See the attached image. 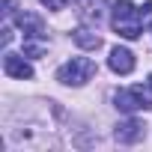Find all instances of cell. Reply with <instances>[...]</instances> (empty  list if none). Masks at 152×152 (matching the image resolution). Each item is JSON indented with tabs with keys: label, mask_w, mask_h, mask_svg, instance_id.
<instances>
[{
	"label": "cell",
	"mask_w": 152,
	"mask_h": 152,
	"mask_svg": "<svg viewBox=\"0 0 152 152\" xmlns=\"http://www.w3.org/2000/svg\"><path fill=\"white\" fill-rule=\"evenodd\" d=\"M42 6H48V9H66V3L69 0H39Z\"/></svg>",
	"instance_id": "cell-12"
},
{
	"label": "cell",
	"mask_w": 152,
	"mask_h": 152,
	"mask_svg": "<svg viewBox=\"0 0 152 152\" xmlns=\"http://www.w3.org/2000/svg\"><path fill=\"white\" fill-rule=\"evenodd\" d=\"M75 3H78L81 18H84L87 24H99V21H102V15H104V0H75Z\"/></svg>",
	"instance_id": "cell-7"
},
{
	"label": "cell",
	"mask_w": 152,
	"mask_h": 152,
	"mask_svg": "<svg viewBox=\"0 0 152 152\" xmlns=\"http://www.w3.org/2000/svg\"><path fill=\"white\" fill-rule=\"evenodd\" d=\"M140 21H143V27H152V0H146V3H143V9H140Z\"/></svg>",
	"instance_id": "cell-11"
},
{
	"label": "cell",
	"mask_w": 152,
	"mask_h": 152,
	"mask_svg": "<svg viewBox=\"0 0 152 152\" xmlns=\"http://www.w3.org/2000/svg\"><path fill=\"white\" fill-rule=\"evenodd\" d=\"M93 75H96V63L90 57H72L66 66H60L57 81L66 84V87H84Z\"/></svg>",
	"instance_id": "cell-2"
},
{
	"label": "cell",
	"mask_w": 152,
	"mask_h": 152,
	"mask_svg": "<svg viewBox=\"0 0 152 152\" xmlns=\"http://www.w3.org/2000/svg\"><path fill=\"white\" fill-rule=\"evenodd\" d=\"M146 84H149V90H152V75H149V81H146Z\"/></svg>",
	"instance_id": "cell-13"
},
{
	"label": "cell",
	"mask_w": 152,
	"mask_h": 152,
	"mask_svg": "<svg viewBox=\"0 0 152 152\" xmlns=\"http://www.w3.org/2000/svg\"><path fill=\"white\" fill-rule=\"evenodd\" d=\"M18 27L24 30V36H45V30H42V21H39L36 15H27V12H21V15H18Z\"/></svg>",
	"instance_id": "cell-10"
},
{
	"label": "cell",
	"mask_w": 152,
	"mask_h": 152,
	"mask_svg": "<svg viewBox=\"0 0 152 152\" xmlns=\"http://www.w3.org/2000/svg\"><path fill=\"white\" fill-rule=\"evenodd\" d=\"M45 51H48L45 36H24V57L39 60V57H45Z\"/></svg>",
	"instance_id": "cell-9"
},
{
	"label": "cell",
	"mask_w": 152,
	"mask_h": 152,
	"mask_svg": "<svg viewBox=\"0 0 152 152\" xmlns=\"http://www.w3.org/2000/svg\"><path fill=\"white\" fill-rule=\"evenodd\" d=\"M110 27L122 39H140V33H143L140 9H134L131 0H116L113 9H110Z\"/></svg>",
	"instance_id": "cell-1"
},
{
	"label": "cell",
	"mask_w": 152,
	"mask_h": 152,
	"mask_svg": "<svg viewBox=\"0 0 152 152\" xmlns=\"http://www.w3.org/2000/svg\"><path fill=\"white\" fill-rule=\"evenodd\" d=\"M3 72L9 78H18V81H30L33 78V66L24 57H18V54H6L3 57Z\"/></svg>",
	"instance_id": "cell-6"
},
{
	"label": "cell",
	"mask_w": 152,
	"mask_h": 152,
	"mask_svg": "<svg viewBox=\"0 0 152 152\" xmlns=\"http://www.w3.org/2000/svg\"><path fill=\"white\" fill-rule=\"evenodd\" d=\"M113 137H116V143H125V146L140 143V140L146 137V125H143V122H137V119H125V122H119V125H116Z\"/></svg>",
	"instance_id": "cell-4"
},
{
	"label": "cell",
	"mask_w": 152,
	"mask_h": 152,
	"mask_svg": "<svg viewBox=\"0 0 152 152\" xmlns=\"http://www.w3.org/2000/svg\"><path fill=\"white\" fill-rule=\"evenodd\" d=\"M107 66H110V72H116V75H131V72H134V54H131L128 48L116 45V48H110Z\"/></svg>",
	"instance_id": "cell-5"
},
{
	"label": "cell",
	"mask_w": 152,
	"mask_h": 152,
	"mask_svg": "<svg viewBox=\"0 0 152 152\" xmlns=\"http://www.w3.org/2000/svg\"><path fill=\"white\" fill-rule=\"evenodd\" d=\"M113 104L125 113H137V110H152V99L143 93V87H131V90H119L113 96Z\"/></svg>",
	"instance_id": "cell-3"
},
{
	"label": "cell",
	"mask_w": 152,
	"mask_h": 152,
	"mask_svg": "<svg viewBox=\"0 0 152 152\" xmlns=\"http://www.w3.org/2000/svg\"><path fill=\"white\" fill-rule=\"evenodd\" d=\"M72 36H75V42H78L84 51H96V48H102V36H99V33H93L90 27H78Z\"/></svg>",
	"instance_id": "cell-8"
}]
</instances>
